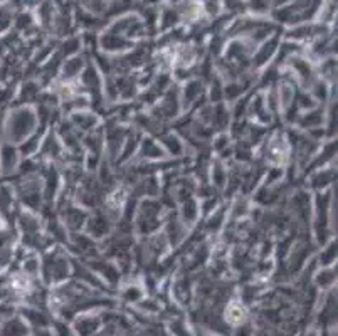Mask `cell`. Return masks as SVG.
<instances>
[{
    "mask_svg": "<svg viewBox=\"0 0 338 336\" xmlns=\"http://www.w3.org/2000/svg\"><path fill=\"white\" fill-rule=\"evenodd\" d=\"M226 315H227L226 318H227V321H229V323L241 324L242 321H244V318H246V311H244V308H242L241 304H231L229 308H227Z\"/></svg>",
    "mask_w": 338,
    "mask_h": 336,
    "instance_id": "1",
    "label": "cell"
}]
</instances>
